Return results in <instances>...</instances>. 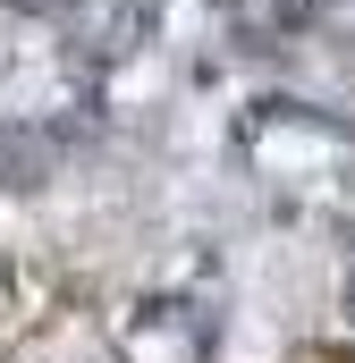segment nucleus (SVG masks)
<instances>
[{"instance_id":"f257e3e1","label":"nucleus","mask_w":355,"mask_h":363,"mask_svg":"<svg viewBox=\"0 0 355 363\" xmlns=\"http://www.w3.org/2000/svg\"><path fill=\"white\" fill-rule=\"evenodd\" d=\"M161 26V0H77L68 9V51L85 68H127Z\"/></svg>"},{"instance_id":"f03ea898","label":"nucleus","mask_w":355,"mask_h":363,"mask_svg":"<svg viewBox=\"0 0 355 363\" xmlns=\"http://www.w3.org/2000/svg\"><path fill=\"white\" fill-rule=\"evenodd\" d=\"M60 152H68V135H60V127H0V186H9V194L51 186Z\"/></svg>"},{"instance_id":"7ed1b4c3","label":"nucleus","mask_w":355,"mask_h":363,"mask_svg":"<svg viewBox=\"0 0 355 363\" xmlns=\"http://www.w3.org/2000/svg\"><path fill=\"white\" fill-rule=\"evenodd\" d=\"M220 17L246 51H279V43L305 34V0H220Z\"/></svg>"},{"instance_id":"20e7f679","label":"nucleus","mask_w":355,"mask_h":363,"mask_svg":"<svg viewBox=\"0 0 355 363\" xmlns=\"http://www.w3.org/2000/svg\"><path fill=\"white\" fill-rule=\"evenodd\" d=\"M347 313H355V271H347Z\"/></svg>"},{"instance_id":"39448f33","label":"nucleus","mask_w":355,"mask_h":363,"mask_svg":"<svg viewBox=\"0 0 355 363\" xmlns=\"http://www.w3.org/2000/svg\"><path fill=\"white\" fill-rule=\"evenodd\" d=\"M17 9H51V0H17Z\"/></svg>"}]
</instances>
